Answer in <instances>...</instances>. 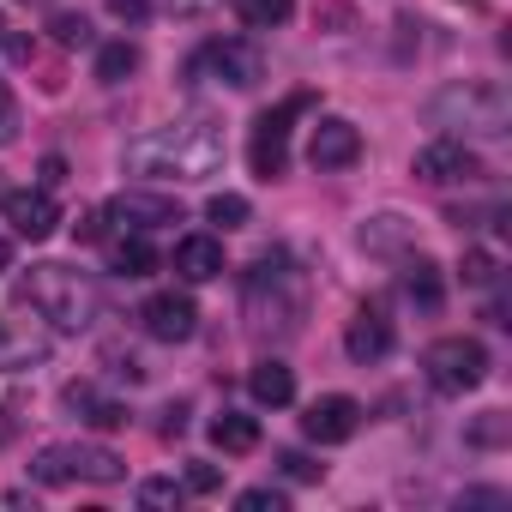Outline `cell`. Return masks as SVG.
<instances>
[{
  "mask_svg": "<svg viewBox=\"0 0 512 512\" xmlns=\"http://www.w3.org/2000/svg\"><path fill=\"white\" fill-rule=\"evenodd\" d=\"M410 175L428 181V187H470V181H482V163H476V151H470L464 139L440 133V139H428V145L416 151Z\"/></svg>",
  "mask_w": 512,
  "mask_h": 512,
  "instance_id": "ba28073f",
  "label": "cell"
},
{
  "mask_svg": "<svg viewBox=\"0 0 512 512\" xmlns=\"http://www.w3.org/2000/svg\"><path fill=\"white\" fill-rule=\"evenodd\" d=\"M422 374H428L434 392L464 398V392H476V386L488 380V350H482L476 338H434L428 356H422Z\"/></svg>",
  "mask_w": 512,
  "mask_h": 512,
  "instance_id": "8992f818",
  "label": "cell"
},
{
  "mask_svg": "<svg viewBox=\"0 0 512 512\" xmlns=\"http://www.w3.org/2000/svg\"><path fill=\"white\" fill-rule=\"evenodd\" d=\"M428 121L452 139H500L512 127V97L494 79H464V85H446L428 103Z\"/></svg>",
  "mask_w": 512,
  "mask_h": 512,
  "instance_id": "277c9868",
  "label": "cell"
},
{
  "mask_svg": "<svg viewBox=\"0 0 512 512\" xmlns=\"http://www.w3.org/2000/svg\"><path fill=\"white\" fill-rule=\"evenodd\" d=\"M49 31H55V37L67 43V49H79V43H91V25H85L79 13H55V25H49Z\"/></svg>",
  "mask_w": 512,
  "mask_h": 512,
  "instance_id": "4316f807",
  "label": "cell"
},
{
  "mask_svg": "<svg viewBox=\"0 0 512 512\" xmlns=\"http://www.w3.org/2000/svg\"><path fill=\"white\" fill-rule=\"evenodd\" d=\"M0 211H7V223H13V235H19V241H49V235H55V223H61V205H55V193H49V187L7 193V199H0Z\"/></svg>",
  "mask_w": 512,
  "mask_h": 512,
  "instance_id": "8fae6325",
  "label": "cell"
},
{
  "mask_svg": "<svg viewBox=\"0 0 512 512\" xmlns=\"http://www.w3.org/2000/svg\"><path fill=\"white\" fill-rule=\"evenodd\" d=\"M356 428H362V404H356V398H344V392L314 398V404H308V416H302V434H308L314 446H344Z\"/></svg>",
  "mask_w": 512,
  "mask_h": 512,
  "instance_id": "30bf717a",
  "label": "cell"
},
{
  "mask_svg": "<svg viewBox=\"0 0 512 512\" xmlns=\"http://www.w3.org/2000/svg\"><path fill=\"white\" fill-rule=\"evenodd\" d=\"M13 440H19V416L0 404V446H13Z\"/></svg>",
  "mask_w": 512,
  "mask_h": 512,
  "instance_id": "e575fe53",
  "label": "cell"
},
{
  "mask_svg": "<svg viewBox=\"0 0 512 512\" xmlns=\"http://www.w3.org/2000/svg\"><path fill=\"white\" fill-rule=\"evenodd\" d=\"M362 157V127L356 121H344V115H326V121H314V139H308V163L314 169H350Z\"/></svg>",
  "mask_w": 512,
  "mask_h": 512,
  "instance_id": "4fadbf2b",
  "label": "cell"
},
{
  "mask_svg": "<svg viewBox=\"0 0 512 512\" xmlns=\"http://www.w3.org/2000/svg\"><path fill=\"white\" fill-rule=\"evenodd\" d=\"M464 278H470V284H488V278H494V260H488V253H470V260H464Z\"/></svg>",
  "mask_w": 512,
  "mask_h": 512,
  "instance_id": "836d02e7",
  "label": "cell"
},
{
  "mask_svg": "<svg viewBox=\"0 0 512 512\" xmlns=\"http://www.w3.org/2000/svg\"><path fill=\"white\" fill-rule=\"evenodd\" d=\"M187 494H211V488H223V470L217 464H187V482H181Z\"/></svg>",
  "mask_w": 512,
  "mask_h": 512,
  "instance_id": "4dcf8cb0",
  "label": "cell"
},
{
  "mask_svg": "<svg viewBox=\"0 0 512 512\" xmlns=\"http://www.w3.org/2000/svg\"><path fill=\"white\" fill-rule=\"evenodd\" d=\"M49 332L31 326V320H13V314H0V374H13V368H31V362H49Z\"/></svg>",
  "mask_w": 512,
  "mask_h": 512,
  "instance_id": "9a60e30c",
  "label": "cell"
},
{
  "mask_svg": "<svg viewBox=\"0 0 512 512\" xmlns=\"http://www.w3.org/2000/svg\"><path fill=\"white\" fill-rule=\"evenodd\" d=\"M13 139H19V97L0 79V145H13Z\"/></svg>",
  "mask_w": 512,
  "mask_h": 512,
  "instance_id": "83f0119b",
  "label": "cell"
},
{
  "mask_svg": "<svg viewBox=\"0 0 512 512\" xmlns=\"http://www.w3.org/2000/svg\"><path fill=\"white\" fill-rule=\"evenodd\" d=\"M31 476H37L43 488H61V482H121L127 464H121V452H109V446L73 440V446H43L37 464H31Z\"/></svg>",
  "mask_w": 512,
  "mask_h": 512,
  "instance_id": "5b68a950",
  "label": "cell"
},
{
  "mask_svg": "<svg viewBox=\"0 0 512 512\" xmlns=\"http://www.w3.org/2000/svg\"><path fill=\"white\" fill-rule=\"evenodd\" d=\"M67 181V163L61 157H43V187H61Z\"/></svg>",
  "mask_w": 512,
  "mask_h": 512,
  "instance_id": "d590c367",
  "label": "cell"
},
{
  "mask_svg": "<svg viewBox=\"0 0 512 512\" xmlns=\"http://www.w3.org/2000/svg\"><path fill=\"white\" fill-rule=\"evenodd\" d=\"M278 464H284L290 482H320V464H314L308 452H278Z\"/></svg>",
  "mask_w": 512,
  "mask_h": 512,
  "instance_id": "f546056e",
  "label": "cell"
},
{
  "mask_svg": "<svg viewBox=\"0 0 512 512\" xmlns=\"http://www.w3.org/2000/svg\"><path fill=\"white\" fill-rule=\"evenodd\" d=\"M404 296L416 302V308H440V296H446V284H440V266L434 260H422V253H416V260H404Z\"/></svg>",
  "mask_w": 512,
  "mask_h": 512,
  "instance_id": "44dd1931",
  "label": "cell"
},
{
  "mask_svg": "<svg viewBox=\"0 0 512 512\" xmlns=\"http://www.w3.org/2000/svg\"><path fill=\"white\" fill-rule=\"evenodd\" d=\"M109 13H115V19H127V25H139V19L151 13V0H109Z\"/></svg>",
  "mask_w": 512,
  "mask_h": 512,
  "instance_id": "d6a6232c",
  "label": "cell"
},
{
  "mask_svg": "<svg viewBox=\"0 0 512 512\" xmlns=\"http://www.w3.org/2000/svg\"><path fill=\"white\" fill-rule=\"evenodd\" d=\"M127 73H139V49L133 43H103L97 49V79L103 85H121Z\"/></svg>",
  "mask_w": 512,
  "mask_h": 512,
  "instance_id": "cb8c5ba5",
  "label": "cell"
},
{
  "mask_svg": "<svg viewBox=\"0 0 512 512\" xmlns=\"http://www.w3.org/2000/svg\"><path fill=\"white\" fill-rule=\"evenodd\" d=\"M241 314L253 338H296L308 320V272L290 253H260L241 278Z\"/></svg>",
  "mask_w": 512,
  "mask_h": 512,
  "instance_id": "7a4b0ae2",
  "label": "cell"
},
{
  "mask_svg": "<svg viewBox=\"0 0 512 512\" xmlns=\"http://www.w3.org/2000/svg\"><path fill=\"white\" fill-rule=\"evenodd\" d=\"M199 67H211L223 85H235V91H253L266 79V55L253 49V43H241V37H223V43H211L205 55H199Z\"/></svg>",
  "mask_w": 512,
  "mask_h": 512,
  "instance_id": "7c38bea8",
  "label": "cell"
},
{
  "mask_svg": "<svg viewBox=\"0 0 512 512\" xmlns=\"http://www.w3.org/2000/svg\"><path fill=\"white\" fill-rule=\"evenodd\" d=\"M187 500V488L175 482V476H151V482H139V506H181Z\"/></svg>",
  "mask_w": 512,
  "mask_h": 512,
  "instance_id": "484cf974",
  "label": "cell"
},
{
  "mask_svg": "<svg viewBox=\"0 0 512 512\" xmlns=\"http://www.w3.org/2000/svg\"><path fill=\"white\" fill-rule=\"evenodd\" d=\"M0 43H7V19H0Z\"/></svg>",
  "mask_w": 512,
  "mask_h": 512,
  "instance_id": "f35d334b",
  "label": "cell"
},
{
  "mask_svg": "<svg viewBox=\"0 0 512 512\" xmlns=\"http://www.w3.org/2000/svg\"><path fill=\"white\" fill-rule=\"evenodd\" d=\"M0 272H13V241L0 235Z\"/></svg>",
  "mask_w": 512,
  "mask_h": 512,
  "instance_id": "74e56055",
  "label": "cell"
},
{
  "mask_svg": "<svg viewBox=\"0 0 512 512\" xmlns=\"http://www.w3.org/2000/svg\"><path fill=\"white\" fill-rule=\"evenodd\" d=\"M229 7H235V19L253 25V31H278V25H290L296 0H229Z\"/></svg>",
  "mask_w": 512,
  "mask_h": 512,
  "instance_id": "603a6c76",
  "label": "cell"
},
{
  "mask_svg": "<svg viewBox=\"0 0 512 512\" xmlns=\"http://www.w3.org/2000/svg\"><path fill=\"white\" fill-rule=\"evenodd\" d=\"M61 404H67L73 416H85L91 428H127V410L109 404V398H97V386H85V380H73V386L61 392Z\"/></svg>",
  "mask_w": 512,
  "mask_h": 512,
  "instance_id": "ac0fdd59",
  "label": "cell"
},
{
  "mask_svg": "<svg viewBox=\"0 0 512 512\" xmlns=\"http://www.w3.org/2000/svg\"><path fill=\"white\" fill-rule=\"evenodd\" d=\"M223 151L229 145H223V127L211 115H181L157 133H139L121 163L139 181H205L223 169Z\"/></svg>",
  "mask_w": 512,
  "mask_h": 512,
  "instance_id": "6da1fadb",
  "label": "cell"
},
{
  "mask_svg": "<svg viewBox=\"0 0 512 512\" xmlns=\"http://www.w3.org/2000/svg\"><path fill=\"white\" fill-rule=\"evenodd\" d=\"M175 278H181V284H211V278H223V241H217V235H187V241H175Z\"/></svg>",
  "mask_w": 512,
  "mask_h": 512,
  "instance_id": "e0dca14e",
  "label": "cell"
},
{
  "mask_svg": "<svg viewBox=\"0 0 512 512\" xmlns=\"http://www.w3.org/2000/svg\"><path fill=\"white\" fill-rule=\"evenodd\" d=\"M308 103H314V97H308V91H296V97H284L278 109H266L260 121H253L247 163H253V175H260V181H278V175L290 169V121H296Z\"/></svg>",
  "mask_w": 512,
  "mask_h": 512,
  "instance_id": "52a82bcc",
  "label": "cell"
},
{
  "mask_svg": "<svg viewBox=\"0 0 512 512\" xmlns=\"http://www.w3.org/2000/svg\"><path fill=\"white\" fill-rule=\"evenodd\" d=\"M109 272H115V278H151V272H157V247L127 229V235L109 247Z\"/></svg>",
  "mask_w": 512,
  "mask_h": 512,
  "instance_id": "d6986e66",
  "label": "cell"
},
{
  "mask_svg": "<svg viewBox=\"0 0 512 512\" xmlns=\"http://www.w3.org/2000/svg\"><path fill=\"white\" fill-rule=\"evenodd\" d=\"M19 302L37 314V320H49V332H85L91 320H97V284L85 278V272H73V266H31V278L19 284Z\"/></svg>",
  "mask_w": 512,
  "mask_h": 512,
  "instance_id": "3957f363",
  "label": "cell"
},
{
  "mask_svg": "<svg viewBox=\"0 0 512 512\" xmlns=\"http://www.w3.org/2000/svg\"><path fill=\"white\" fill-rule=\"evenodd\" d=\"M470 440H476V446H494V440H506V416H500V410H488V416L470 428Z\"/></svg>",
  "mask_w": 512,
  "mask_h": 512,
  "instance_id": "1f68e13d",
  "label": "cell"
},
{
  "mask_svg": "<svg viewBox=\"0 0 512 512\" xmlns=\"http://www.w3.org/2000/svg\"><path fill=\"white\" fill-rule=\"evenodd\" d=\"M205 217H211L217 229H241V223H247V199H241V193H211Z\"/></svg>",
  "mask_w": 512,
  "mask_h": 512,
  "instance_id": "d4e9b609",
  "label": "cell"
},
{
  "mask_svg": "<svg viewBox=\"0 0 512 512\" xmlns=\"http://www.w3.org/2000/svg\"><path fill=\"white\" fill-rule=\"evenodd\" d=\"M247 392L253 398H260V404H290L296 398V374L284 368V362H253V374H247Z\"/></svg>",
  "mask_w": 512,
  "mask_h": 512,
  "instance_id": "ffe728a7",
  "label": "cell"
},
{
  "mask_svg": "<svg viewBox=\"0 0 512 512\" xmlns=\"http://www.w3.org/2000/svg\"><path fill=\"white\" fill-rule=\"evenodd\" d=\"M97 235H103V211H85L79 217V241H97Z\"/></svg>",
  "mask_w": 512,
  "mask_h": 512,
  "instance_id": "8d00e7d4",
  "label": "cell"
},
{
  "mask_svg": "<svg viewBox=\"0 0 512 512\" xmlns=\"http://www.w3.org/2000/svg\"><path fill=\"white\" fill-rule=\"evenodd\" d=\"M103 217H115V223L133 229V235H151V229H175V223H181V205L163 199V193H121V199L103 205Z\"/></svg>",
  "mask_w": 512,
  "mask_h": 512,
  "instance_id": "5bb4252c",
  "label": "cell"
},
{
  "mask_svg": "<svg viewBox=\"0 0 512 512\" xmlns=\"http://www.w3.org/2000/svg\"><path fill=\"white\" fill-rule=\"evenodd\" d=\"M139 326H145V338H157V344H187V338L199 332V308H193V296H181V290H157V296L139 308Z\"/></svg>",
  "mask_w": 512,
  "mask_h": 512,
  "instance_id": "9c48e42d",
  "label": "cell"
},
{
  "mask_svg": "<svg viewBox=\"0 0 512 512\" xmlns=\"http://www.w3.org/2000/svg\"><path fill=\"white\" fill-rule=\"evenodd\" d=\"M0 199H7V187H0Z\"/></svg>",
  "mask_w": 512,
  "mask_h": 512,
  "instance_id": "ab89813d",
  "label": "cell"
},
{
  "mask_svg": "<svg viewBox=\"0 0 512 512\" xmlns=\"http://www.w3.org/2000/svg\"><path fill=\"white\" fill-rule=\"evenodd\" d=\"M211 440H217V452H253L260 446V422L241 410H223V416H211Z\"/></svg>",
  "mask_w": 512,
  "mask_h": 512,
  "instance_id": "7402d4cb",
  "label": "cell"
},
{
  "mask_svg": "<svg viewBox=\"0 0 512 512\" xmlns=\"http://www.w3.org/2000/svg\"><path fill=\"white\" fill-rule=\"evenodd\" d=\"M235 506H241V512H284V506H290V500H284V494H278V488H247V494H241V500H235Z\"/></svg>",
  "mask_w": 512,
  "mask_h": 512,
  "instance_id": "f1b7e54d",
  "label": "cell"
},
{
  "mask_svg": "<svg viewBox=\"0 0 512 512\" xmlns=\"http://www.w3.org/2000/svg\"><path fill=\"white\" fill-rule=\"evenodd\" d=\"M344 350H350V362H380V356L392 350V320H386L380 302L356 308V320H350V332H344Z\"/></svg>",
  "mask_w": 512,
  "mask_h": 512,
  "instance_id": "2e32d148",
  "label": "cell"
}]
</instances>
